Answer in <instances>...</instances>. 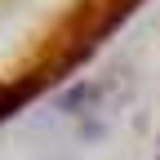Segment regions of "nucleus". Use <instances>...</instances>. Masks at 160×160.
<instances>
[{"label":"nucleus","mask_w":160,"mask_h":160,"mask_svg":"<svg viewBox=\"0 0 160 160\" xmlns=\"http://www.w3.org/2000/svg\"><path fill=\"white\" fill-rule=\"evenodd\" d=\"M98 93H102V85H71L62 98H58V111H67V116H80V111H93V102H98Z\"/></svg>","instance_id":"1"},{"label":"nucleus","mask_w":160,"mask_h":160,"mask_svg":"<svg viewBox=\"0 0 160 160\" xmlns=\"http://www.w3.org/2000/svg\"><path fill=\"white\" fill-rule=\"evenodd\" d=\"M156 160H160V151H156Z\"/></svg>","instance_id":"2"}]
</instances>
